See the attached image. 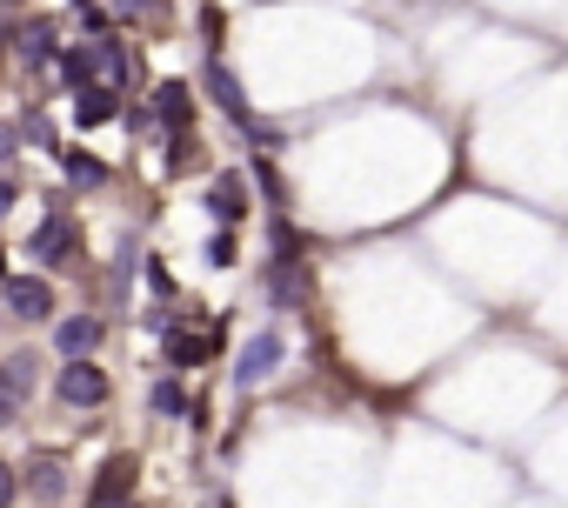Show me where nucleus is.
<instances>
[{
  "mask_svg": "<svg viewBox=\"0 0 568 508\" xmlns=\"http://www.w3.org/2000/svg\"><path fill=\"white\" fill-rule=\"evenodd\" d=\"M8 501H14V468L0 461V508H8Z\"/></svg>",
  "mask_w": 568,
  "mask_h": 508,
  "instance_id": "obj_20",
  "label": "nucleus"
},
{
  "mask_svg": "<svg viewBox=\"0 0 568 508\" xmlns=\"http://www.w3.org/2000/svg\"><path fill=\"white\" fill-rule=\"evenodd\" d=\"M148 402H154V415H174V421H194V408H187V395H181L174 382H154V395H148Z\"/></svg>",
  "mask_w": 568,
  "mask_h": 508,
  "instance_id": "obj_14",
  "label": "nucleus"
},
{
  "mask_svg": "<svg viewBox=\"0 0 568 508\" xmlns=\"http://www.w3.org/2000/svg\"><path fill=\"white\" fill-rule=\"evenodd\" d=\"M21 402H28V388L14 382V368H8V362H0V421H14V415H21Z\"/></svg>",
  "mask_w": 568,
  "mask_h": 508,
  "instance_id": "obj_15",
  "label": "nucleus"
},
{
  "mask_svg": "<svg viewBox=\"0 0 568 508\" xmlns=\"http://www.w3.org/2000/svg\"><path fill=\"white\" fill-rule=\"evenodd\" d=\"M54 342H61V355L88 362V355L101 348V322H94V315H74V322H61V335H54Z\"/></svg>",
  "mask_w": 568,
  "mask_h": 508,
  "instance_id": "obj_9",
  "label": "nucleus"
},
{
  "mask_svg": "<svg viewBox=\"0 0 568 508\" xmlns=\"http://www.w3.org/2000/svg\"><path fill=\"white\" fill-rule=\"evenodd\" d=\"M114 114H121V94H114L108 81H94V88L74 94V121H81V128H101V121H114Z\"/></svg>",
  "mask_w": 568,
  "mask_h": 508,
  "instance_id": "obj_7",
  "label": "nucleus"
},
{
  "mask_svg": "<svg viewBox=\"0 0 568 508\" xmlns=\"http://www.w3.org/2000/svg\"><path fill=\"white\" fill-rule=\"evenodd\" d=\"M154 108H161V121H168L174 134H187V121H194V94H187L181 81H168V88L154 94Z\"/></svg>",
  "mask_w": 568,
  "mask_h": 508,
  "instance_id": "obj_11",
  "label": "nucleus"
},
{
  "mask_svg": "<svg viewBox=\"0 0 568 508\" xmlns=\"http://www.w3.org/2000/svg\"><path fill=\"white\" fill-rule=\"evenodd\" d=\"M34 488H41V495H61V461H54V455L34 461Z\"/></svg>",
  "mask_w": 568,
  "mask_h": 508,
  "instance_id": "obj_17",
  "label": "nucleus"
},
{
  "mask_svg": "<svg viewBox=\"0 0 568 508\" xmlns=\"http://www.w3.org/2000/svg\"><path fill=\"white\" fill-rule=\"evenodd\" d=\"M68 181H74V187H101V181H108V167H101L94 154H68Z\"/></svg>",
  "mask_w": 568,
  "mask_h": 508,
  "instance_id": "obj_16",
  "label": "nucleus"
},
{
  "mask_svg": "<svg viewBox=\"0 0 568 508\" xmlns=\"http://www.w3.org/2000/svg\"><path fill=\"white\" fill-rule=\"evenodd\" d=\"M61 402H68V408H101V402H108V375H101L94 362H68V368H61Z\"/></svg>",
  "mask_w": 568,
  "mask_h": 508,
  "instance_id": "obj_4",
  "label": "nucleus"
},
{
  "mask_svg": "<svg viewBox=\"0 0 568 508\" xmlns=\"http://www.w3.org/2000/svg\"><path fill=\"white\" fill-rule=\"evenodd\" d=\"M281 355H288V342H281L274 328L247 335V348H241V362H234V382H241V388H261V382L281 368Z\"/></svg>",
  "mask_w": 568,
  "mask_h": 508,
  "instance_id": "obj_1",
  "label": "nucleus"
},
{
  "mask_svg": "<svg viewBox=\"0 0 568 508\" xmlns=\"http://www.w3.org/2000/svg\"><path fill=\"white\" fill-rule=\"evenodd\" d=\"M61 74L74 81V94H81V88H94V81H108V68H101V41H94V48H74V54H61Z\"/></svg>",
  "mask_w": 568,
  "mask_h": 508,
  "instance_id": "obj_10",
  "label": "nucleus"
},
{
  "mask_svg": "<svg viewBox=\"0 0 568 508\" xmlns=\"http://www.w3.org/2000/svg\"><path fill=\"white\" fill-rule=\"evenodd\" d=\"M8 154H14V134H8V128H0V161H8Z\"/></svg>",
  "mask_w": 568,
  "mask_h": 508,
  "instance_id": "obj_23",
  "label": "nucleus"
},
{
  "mask_svg": "<svg viewBox=\"0 0 568 508\" xmlns=\"http://www.w3.org/2000/svg\"><path fill=\"white\" fill-rule=\"evenodd\" d=\"M207 207H214V221H227V227H234V221L247 214V181H241V174H221V181H214V194H207Z\"/></svg>",
  "mask_w": 568,
  "mask_h": 508,
  "instance_id": "obj_8",
  "label": "nucleus"
},
{
  "mask_svg": "<svg viewBox=\"0 0 568 508\" xmlns=\"http://www.w3.org/2000/svg\"><path fill=\"white\" fill-rule=\"evenodd\" d=\"M0 315H8V308H0Z\"/></svg>",
  "mask_w": 568,
  "mask_h": 508,
  "instance_id": "obj_25",
  "label": "nucleus"
},
{
  "mask_svg": "<svg viewBox=\"0 0 568 508\" xmlns=\"http://www.w3.org/2000/svg\"><path fill=\"white\" fill-rule=\"evenodd\" d=\"M0 302H8V315H21V322H48V315H54V288L34 282V275L0 282Z\"/></svg>",
  "mask_w": 568,
  "mask_h": 508,
  "instance_id": "obj_3",
  "label": "nucleus"
},
{
  "mask_svg": "<svg viewBox=\"0 0 568 508\" xmlns=\"http://www.w3.org/2000/svg\"><path fill=\"white\" fill-rule=\"evenodd\" d=\"M114 8H121V14H141V8L154 14V8H161V0H114Z\"/></svg>",
  "mask_w": 568,
  "mask_h": 508,
  "instance_id": "obj_21",
  "label": "nucleus"
},
{
  "mask_svg": "<svg viewBox=\"0 0 568 508\" xmlns=\"http://www.w3.org/2000/svg\"><path fill=\"white\" fill-rule=\"evenodd\" d=\"M8 368H14L21 388H34V355H8Z\"/></svg>",
  "mask_w": 568,
  "mask_h": 508,
  "instance_id": "obj_18",
  "label": "nucleus"
},
{
  "mask_svg": "<svg viewBox=\"0 0 568 508\" xmlns=\"http://www.w3.org/2000/svg\"><path fill=\"white\" fill-rule=\"evenodd\" d=\"M207 94H214V101L227 108V121H234L241 134H261V121L247 114V94H241V81H234V74L221 68V61H207Z\"/></svg>",
  "mask_w": 568,
  "mask_h": 508,
  "instance_id": "obj_5",
  "label": "nucleus"
},
{
  "mask_svg": "<svg viewBox=\"0 0 568 508\" xmlns=\"http://www.w3.org/2000/svg\"><path fill=\"white\" fill-rule=\"evenodd\" d=\"M207 262H221V268L234 262V241H227V234H214V241H207Z\"/></svg>",
  "mask_w": 568,
  "mask_h": 508,
  "instance_id": "obj_19",
  "label": "nucleus"
},
{
  "mask_svg": "<svg viewBox=\"0 0 568 508\" xmlns=\"http://www.w3.org/2000/svg\"><path fill=\"white\" fill-rule=\"evenodd\" d=\"M207 355V342L201 335H187V328H168V368H194Z\"/></svg>",
  "mask_w": 568,
  "mask_h": 508,
  "instance_id": "obj_13",
  "label": "nucleus"
},
{
  "mask_svg": "<svg viewBox=\"0 0 568 508\" xmlns=\"http://www.w3.org/2000/svg\"><path fill=\"white\" fill-rule=\"evenodd\" d=\"M74 241H81L74 221H68V214H48V221L34 227V241H28V254H34V262H48V268H68V262H74Z\"/></svg>",
  "mask_w": 568,
  "mask_h": 508,
  "instance_id": "obj_2",
  "label": "nucleus"
},
{
  "mask_svg": "<svg viewBox=\"0 0 568 508\" xmlns=\"http://www.w3.org/2000/svg\"><path fill=\"white\" fill-rule=\"evenodd\" d=\"M121 508H128V501H121Z\"/></svg>",
  "mask_w": 568,
  "mask_h": 508,
  "instance_id": "obj_26",
  "label": "nucleus"
},
{
  "mask_svg": "<svg viewBox=\"0 0 568 508\" xmlns=\"http://www.w3.org/2000/svg\"><path fill=\"white\" fill-rule=\"evenodd\" d=\"M0 282H8V254H0Z\"/></svg>",
  "mask_w": 568,
  "mask_h": 508,
  "instance_id": "obj_24",
  "label": "nucleus"
},
{
  "mask_svg": "<svg viewBox=\"0 0 568 508\" xmlns=\"http://www.w3.org/2000/svg\"><path fill=\"white\" fill-rule=\"evenodd\" d=\"M134 475H141V461H134V455H114V461L101 468V481L88 488V508H121L128 488H134Z\"/></svg>",
  "mask_w": 568,
  "mask_h": 508,
  "instance_id": "obj_6",
  "label": "nucleus"
},
{
  "mask_svg": "<svg viewBox=\"0 0 568 508\" xmlns=\"http://www.w3.org/2000/svg\"><path fill=\"white\" fill-rule=\"evenodd\" d=\"M21 61H28V68H48V61H54V28H48V21H34V28L21 34Z\"/></svg>",
  "mask_w": 568,
  "mask_h": 508,
  "instance_id": "obj_12",
  "label": "nucleus"
},
{
  "mask_svg": "<svg viewBox=\"0 0 568 508\" xmlns=\"http://www.w3.org/2000/svg\"><path fill=\"white\" fill-rule=\"evenodd\" d=\"M8 207H14V187H8V181H0V221H8Z\"/></svg>",
  "mask_w": 568,
  "mask_h": 508,
  "instance_id": "obj_22",
  "label": "nucleus"
}]
</instances>
